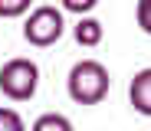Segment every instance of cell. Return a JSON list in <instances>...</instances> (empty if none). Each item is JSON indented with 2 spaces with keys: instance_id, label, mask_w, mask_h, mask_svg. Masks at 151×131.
<instances>
[{
  "instance_id": "cell-8",
  "label": "cell",
  "mask_w": 151,
  "mask_h": 131,
  "mask_svg": "<svg viewBox=\"0 0 151 131\" xmlns=\"http://www.w3.org/2000/svg\"><path fill=\"white\" fill-rule=\"evenodd\" d=\"M0 131H27V125H23V118H20L17 108L0 105Z\"/></svg>"
},
{
  "instance_id": "cell-3",
  "label": "cell",
  "mask_w": 151,
  "mask_h": 131,
  "mask_svg": "<svg viewBox=\"0 0 151 131\" xmlns=\"http://www.w3.org/2000/svg\"><path fill=\"white\" fill-rule=\"evenodd\" d=\"M63 33H66L63 10L49 7V4L33 7V10L27 13V20H23V39H27L30 46H36V49H46V46L59 43Z\"/></svg>"
},
{
  "instance_id": "cell-6",
  "label": "cell",
  "mask_w": 151,
  "mask_h": 131,
  "mask_svg": "<svg viewBox=\"0 0 151 131\" xmlns=\"http://www.w3.org/2000/svg\"><path fill=\"white\" fill-rule=\"evenodd\" d=\"M30 131H76V128H72V121H69L66 115L46 112V115H40V118L30 125Z\"/></svg>"
},
{
  "instance_id": "cell-2",
  "label": "cell",
  "mask_w": 151,
  "mask_h": 131,
  "mask_svg": "<svg viewBox=\"0 0 151 131\" xmlns=\"http://www.w3.org/2000/svg\"><path fill=\"white\" fill-rule=\"evenodd\" d=\"M40 89V66L27 56L7 59L0 66V92L10 102H30Z\"/></svg>"
},
{
  "instance_id": "cell-10",
  "label": "cell",
  "mask_w": 151,
  "mask_h": 131,
  "mask_svg": "<svg viewBox=\"0 0 151 131\" xmlns=\"http://www.w3.org/2000/svg\"><path fill=\"white\" fill-rule=\"evenodd\" d=\"M135 20L141 26V33L151 36V0H138V7H135Z\"/></svg>"
},
{
  "instance_id": "cell-7",
  "label": "cell",
  "mask_w": 151,
  "mask_h": 131,
  "mask_svg": "<svg viewBox=\"0 0 151 131\" xmlns=\"http://www.w3.org/2000/svg\"><path fill=\"white\" fill-rule=\"evenodd\" d=\"M33 10V0H0V20H17Z\"/></svg>"
},
{
  "instance_id": "cell-5",
  "label": "cell",
  "mask_w": 151,
  "mask_h": 131,
  "mask_svg": "<svg viewBox=\"0 0 151 131\" xmlns=\"http://www.w3.org/2000/svg\"><path fill=\"white\" fill-rule=\"evenodd\" d=\"M72 36H76V43H79V46L92 49V46H99V43H102L105 26L99 23L95 16H79V23H76V30H72Z\"/></svg>"
},
{
  "instance_id": "cell-9",
  "label": "cell",
  "mask_w": 151,
  "mask_h": 131,
  "mask_svg": "<svg viewBox=\"0 0 151 131\" xmlns=\"http://www.w3.org/2000/svg\"><path fill=\"white\" fill-rule=\"evenodd\" d=\"M59 7L66 13H76V16H89L99 7V0H59Z\"/></svg>"
},
{
  "instance_id": "cell-4",
  "label": "cell",
  "mask_w": 151,
  "mask_h": 131,
  "mask_svg": "<svg viewBox=\"0 0 151 131\" xmlns=\"http://www.w3.org/2000/svg\"><path fill=\"white\" fill-rule=\"evenodd\" d=\"M128 102H132V108L145 118H151V66L138 69L132 75V82H128Z\"/></svg>"
},
{
  "instance_id": "cell-1",
  "label": "cell",
  "mask_w": 151,
  "mask_h": 131,
  "mask_svg": "<svg viewBox=\"0 0 151 131\" xmlns=\"http://www.w3.org/2000/svg\"><path fill=\"white\" fill-rule=\"evenodd\" d=\"M112 89V75L99 59H79L69 69L66 92L76 105H99Z\"/></svg>"
}]
</instances>
